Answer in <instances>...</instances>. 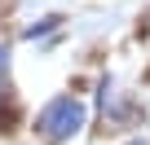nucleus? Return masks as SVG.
I'll return each mask as SVG.
<instances>
[{
    "instance_id": "f257e3e1",
    "label": "nucleus",
    "mask_w": 150,
    "mask_h": 145,
    "mask_svg": "<svg viewBox=\"0 0 150 145\" xmlns=\"http://www.w3.org/2000/svg\"><path fill=\"white\" fill-rule=\"evenodd\" d=\"M80 119H84V110L75 106V101H57V106L40 119V132H49V136H71L75 127H80Z\"/></svg>"
}]
</instances>
